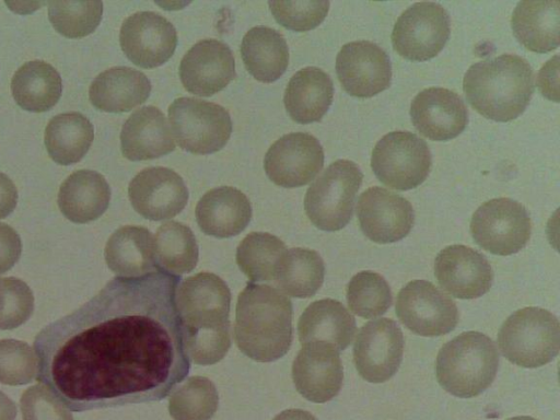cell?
<instances>
[{
    "label": "cell",
    "mask_w": 560,
    "mask_h": 420,
    "mask_svg": "<svg viewBox=\"0 0 560 420\" xmlns=\"http://www.w3.org/2000/svg\"><path fill=\"white\" fill-rule=\"evenodd\" d=\"M179 280L162 270L112 279L36 336V380L74 411L165 398L190 368Z\"/></svg>",
    "instance_id": "obj_1"
},
{
    "label": "cell",
    "mask_w": 560,
    "mask_h": 420,
    "mask_svg": "<svg viewBox=\"0 0 560 420\" xmlns=\"http://www.w3.org/2000/svg\"><path fill=\"white\" fill-rule=\"evenodd\" d=\"M292 304L280 290L249 282L236 303L234 338L250 359L270 362L283 357L292 342Z\"/></svg>",
    "instance_id": "obj_2"
},
{
    "label": "cell",
    "mask_w": 560,
    "mask_h": 420,
    "mask_svg": "<svg viewBox=\"0 0 560 420\" xmlns=\"http://www.w3.org/2000/svg\"><path fill=\"white\" fill-rule=\"evenodd\" d=\"M463 89L468 103L483 117L510 121L524 113L534 93V72L516 55H501L474 63Z\"/></svg>",
    "instance_id": "obj_3"
},
{
    "label": "cell",
    "mask_w": 560,
    "mask_h": 420,
    "mask_svg": "<svg viewBox=\"0 0 560 420\" xmlns=\"http://www.w3.org/2000/svg\"><path fill=\"white\" fill-rule=\"evenodd\" d=\"M498 368L499 353L493 341L479 331H466L441 348L435 375L450 394L470 398L492 384Z\"/></svg>",
    "instance_id": "obj_4"
},
{
    "label": "cell",
    "mask_w": 560,
    "mask_h": 420,
    "mask_svg": "<svg viewBox=\"0 0 560 420\" xmlns=\"http://www.w3.org/2000/svg\"><path fill=\"white\" fill-rule=\"evenodd\" d=\"M499 348L510 362L538 368L551 362L560 350V324L549 311L525 307L510 315L498 334Z\"/></svg>",
    "instance_id": "obj_5"
},
{
    "label": "cell",
    "mask_w": 560,
    "mask_h": 420,
    "mask_svg": "<svg viewBox=\"0 0 560 420\" xmlns=\"http://www.w3.org/2000/svg\"><path fill=\"white\" fill-rule=\"evenodd\" d=\"M363 174L349 160H337L308 187L304 209L310 221L324 231H338L352 218Z\"/></svg>",
    "instance_id": "obj_6"
},
{
    "label": "cell",
    "mask_w": 560,
    "mask_h": 420,
    "mask_svg": "<svg viewBox=\"0 0 560 420\" xmlns=\"http://www.w3.org/2000/svg\"><path fill=\"white\" fill-rule=\"evenodd\" d=\"M168 119L177 144L195 154H210L221 150L232 132L228 110L200 98L174 100L168 107Z\"/></svg>",
    "instance_id": "obj_7"
},
{
    "label": "cell",
    "mask_w": 560,
    "mask_h": 420,
    "mask_svg": "<svg viewBox=\"0 0 560 420\" xmlns=\"http://www.w3.org/2000/svg\"><path fill=\"white\" fill-rule=\"evenodd\" d=\"M431 163L427 142L409 131H393L382 137L371 158L377 179L397 190H409L422 184Z\"/></svg>",
    "instance_id": "obj_8"
},
{
    "label": "cell",
    "mask_w": 560,
    "mask_h": 420,
    "mask_svg": "<svg viewBox=\"0 0 560 420\" xmlns=\"http://www.w3.org/2000/svg\"><path fill=\"white\" fill-rule=\"evenodd\" d=\"M176 304L183 336L230 328L231 292L214 273L184 279L176 291Z\"/></svg>",
    "instance_id": "obj_9"
},
{
    "label": "cell",
    "mask_w": 560,
    "mask_h": 420,
    "mask_svg": "<svg viewBox=\"0 0 560 420\" xmlns=\"http://www.w3.org/2000/svg\"><path fill=\"white\" fill-rule=\"evenodd\" d=\"M474 241L494 255H512L529 241L532 222L525 207L506 197L482 203L470 221Z\"/></svg>",
    "instance_id": "obj_10"
},
{
    "label": "cell",
    "mask_w": 560,
    "mask_h": 420,
    "mask_svg": "<svg viewBox=\"0 0 560 420\" xmlns=\"http://www.w3.org/2000/svg\"><path fill=\"white\" fill-rule=\"evenodd\" d=\"M451 34L447 11L436 2L422 1L409 7L396 21L392 44L396 52L411 61L434 58Z\"/></svg>",
    "instance_id": "obj_11"
},
{
    "label": "cell",
    "mask_w": 560,
    "mask_h": 420,
    "mask_svg": "<svg viewBox=\"0 0 560 420\" xmlns=\"http://www.w3.org/2000/svg\"><path fill=\"white\" fill-rule=\"evenodd\" d=\"M396 315L411 332L424 337L448 334L459 320L454 301L425 280H412L398 292Z\"/></svg>",
    "instance_id": "obj_12"
},
{
    "label": "cell",
    "mask_w": 560,
    "mask_h": 420,
    "mask_svg": "<svg viewBox=\"0 0 560 420\" xmlns=\"http://www.w3.org/2000/svg\"><path fill=\"white\" fill-rule=\"evenodd\" d=\"M404 346L402 331L395 320L368 322L359 329L353 346L358 373L370 383L388 381L400 365Z\"/></svg>",
    "instance_id": "obj_13"
},
{
    "label": "cell",
    "mask_w": 560,
    "mask_h": 420,
    "mask_svg": "<svg viewBox=\"0 0 560 420\" xmlns=\"http://www.w3.org/2000/svg\"><path fill=\"white\" fill-rule=\"evenodd\" d=\"M324 165L319 141L306 132L282 136L268 149L264 167L275 184L292 188L312 182Z\"/></svg>",
    "instance_id": "obj_14"
},
{
    "label": "cell",
    "mask_w": 560,
    "mask_h": 420,
    "mask_svg": "<svg viewBox=\"0 0 560 420\" xmlns=\"http://www.w3.org/2000/svg\"><path fill=\"white\" fill-rule=\"evenodd\" d=\"M336 73L348 94L372 97L389 88L392 63L378 45L357 40L341 47L336 58Z\"/></svg>",
    "instance_id": "obj_15"
},
{
    "label": "cell",
    "mask_w": 560,
    "mask_h": 420,
    "mask_svg": "<svg viewBox=\"0 0 560 420\" xmlns=\"http://www.w3.org/2000/svg\"><path fill=\"white\" fill-rule=\"evenodd\" d=\"M119 43L127 58L141 68H155L166 62L177 46V33L164 16L140 11L121 24Z\"/></svg>",
    "instance_id": "obj_16"
},
{
    "label": "cell",
    "mask_w": 560,
    "mask_h": 420,
    "mask_svg": "<svg viewBox=\"0 0 560 420\" xmlns=\"http://www.w3.org/2000/svg\"><path fill=\"white\" fill-rule=\"evenodd\" d=\"M357 217L363 234L378 244L400 241L415 223L411 203L383 187H370L359 197Z\"/></svg>",
    "instance_id": "obj_17"
},
{
    "label": "cell",
    "mask_w": 560,
    "mask_h": 420,
    "mask_svg": "<svg viewBox=\"0 0 560 420\" xmlns=\"http://www.w3.org/2000/svg\"><path fill=\"white\" fill-rule=\"evenodd\" d=\"M128 196L140 215L161 221L174 218L185 208L188 189L173 170L153 166L142 170L131 179Z\"/></svg>",
    "instance_id": "obj_18"
},
{
    "label": "cell",
    "mask_w": 560,
    "mask_h": 420,
    "mask_svg": "<svg viewBox=\"0 0 560 420\" xmlns=\"http://www.w3.org/2000/svg\"><path fill=\"white\" fill-rule=\"evenodd\" d=\"M179 78L184 88L198 96H211L235 78L230 47L218 39L199 40L183 57Z\"/></svg>",
    "instance_id": "obj_19"
},
{
    "label": "cell",
    "mask_w": 560,
    "mask_h": 420,
    "mask_svg": "<svg viewBox=\"0 0 560 420\" xmlns=\"http://www.w3.org/2000/svg\"><path fill=\"white\" fill-rule=\"evenodd\" d=\"M440 285L457 299H477L492 284L493 271L487 258L470 247L457 244L443 248L434 260Z\"/></svg>",
    "instance_id": "obj_20"
},
{
    "label": "cell",
    "mask_w": 560,
    "mask_h": 420,
    "mask_svg": "<svg viewBox=\"0 0 560 420\" xmlns=\"http://www.w3.org/2000/svg\"><path fill=\"white\" fill-rule=\"evenodd\" d=\"M292 378L307 400L322 404L332 399L343 381L339 351L325 342L303 345L293 362Z\"/></svg>",
    "instance_id": "obj_21"
},
{
    "label": "cell",
    "mask_w": 560,
    "mask_h": 420,
    "mask_svg": "<svg viewBox=\"0 0 560 420\" xmlns=\"http://www.w3.org/2000/svg\"><path fill=\"white\" fill-rule=\"evenodd\" d=\"M410 117L415 128L434 141L457 137L468 124V110L458 94L435 86L416 95L410 105Z\"/></svg>",
    "instance_id": "obj_22"
},
{
    "label": "cell",
    "mask_w": 560,
    "mask_h": 420,
    "mask_svg": "<svg viewBox=\"0 0 560 420\" xmlns=\"http://www.w3.org/2000/svg\"><path fill=\"white\" fill-rule=\"evenodd\" d=\"M195 213L203 233L226 238L245 230L252 219V206L246 195L237 188L220 186L200 198Z\"/></svg>",
    "instance_id": "obj_23"
},
{
    "label": "cell",
    "mask_w": 560,
    "mask_h": 420,
    "mask_svg": "<svg viewBox=\"0 0 560 420\" xmlns=\"http://www.w3.org/2000/svg\"><path fill=\"white\" fill-rule=\"evenodd\" d=\"M120 148L130 161L156 159L174 151L175 142L164 114L154 106H143L125 121Z\"/></svg>",
    "instance_id": "obj_24"
},
{
    "label": "cell",
    "mask_w": 560,
    "mask_h": 420,
    "mask_svg": "<svg viewBox=\"0 0 560 420\" xmlns=\"http://www.w3.org/2000/svg\"><path fill=\"white\" fill-rule=\"evenodd\" d=\"M150 93L151 83L144 73L129 67H114L93 80L89 97L100 110L124 113L144 103Z\"/></svg>",
    "instance_id": "obj_25"
},
{
    "label": "cell",
    "mask_w": 560,
    "mask_h": 420,
    "mask_svg": "<svg viewBox=\"0 0 560 420\" xmlns=\"http://www.w3.org/2000/svg\"><path fill=\"white\" fill-rule=\"evenodd\" d=\"M357 330L353 315L339 302L323 299L311 303L298 323L302 345L325 342L338 351L345 350Z\"/></svg>",
    "instance_id": "obj_26"
},
{
    "label": "cell",
    "mask_w": 560,
    "mask_h": 420,
    "mask_svg": "<svg viewBox=\"0 0 560 420\" xmlns=\"http://www.w3.org/2000/svg\"><path fill=\"white\" fill-rule=\"evenodd\" d=\"M511 26L515 38L534 52H548L559 44L560 2L557 0H524L517 3Z\"/></svg>",
    "instance_id": "obj_27"
},
{
    "label": "cell",
    "mask_w": 560,
    "mask_h": 420,
    "mask_svg": "<svg viewBox=\"0 0 560 420\" xmlns=\"http://www.w3.org/2000/svg\"><path fill=\"white\" fill-rule=\"evenodd\" d=\"M110 200V188L100 173L79 170L68 176L60 186L58 206L72 222L86 223L100 218Z\"/></svg>",
    "instance_id": "obj_28"
},
{
    "label": "cell",
    "mask_w": 560,
    "mask_h": 420,
    "mask_svg": "<svg viewBox=\"0 0 560 420\" xmlns=\"http://www.w3.org/2000/svg\"><path fill=\"white\" fill-rule=\"evenodd\" d=\"M334 97L330 77L317 67H306L290 79L283 97L289 116L299 124L319 121Z\"/></svg>",
    "instance_id": "obj_29"
},
{
    "label": "cell",
    "mask_w": 560,
    "mask_h": 420,
    "mask_svg": "<svg viewBox=\"0 0 560 420\" xmlns=\"http://www.w3.org/2000/svg\"><path fill=\"white\" fill-rule=\"evenodd\" d=\"M105 260L118 277L136 278L159 270L153 235L144 226L125 225L116 230L106 243Z\"/></svg>",
    "instance_id": "obj_30"
},
{
    "label": "cell",
    "mask_w": 560,
    "mask_h": 420,
    "mask_svg": "<svg viewBox=\"0 0 560 420\" xmlns=\"http://www.w3.org/2000/svg\"><path fill=\"white\" fill-rule=\"evenodd\" d=\"M241 55L247 71L258 81L279 79L289 65V48L283 36L268 26L252 27L243 37Z\"/></svg>",
    "instance_id": "obj_31"
},
{
    "label": "cell",
    "mask_w": 560,
    "mask_h": 420,
    "mask_svg": "<svg viewBox=\"0 0 560 420\" xmlns=\"http://www.w3.org/2000/svg\"><path fill=\"white\" fill-rule=\"evenodd\" d=\"M11 91L21 108L42 113L49 110L59 101L62 81L51 65L32 60L16 70L11 80Z\"/></svg>",
    "instance_id": "obj_32"
},
{
    "label": "cell",
    "mask_w": 560,
    "mask_h": 420,
    "mask_svg": "<svg viewBox=\"0 0 560 420\" xmlns=\"http://www.w3.org/2000/svg\"><path fill=\"white\" fill-rule=\"evenodd\" d=\"M94 139L92 122L81 113L67 112L52 117L45 129V147L58 164L79 162Z\"/></svg>",
    "instance_id": "obj_33"
},
{
    "label": "cell",
    "mask_w": 560,
    "mask_h": 420,
    "mask_svg": "<svg viewBox=\"0 0 560 420\" xmlns=\"http://www.w3.org/2000/svg\"><path fill=\"white\" fill-rule=\"evenodd\" d=\"M325 265L319 254L307 248H290L282 256L275 281L282 293L310 298L322 287Z\"/></svg>",
    "instance_id": "obj_34"
},
{
    "label": "cell",
    "mask_w": 560,
    "mask_h": 420,
    "mask_svg": "<svg viewBox=\"0 0 560 420\" xmlns=\"http://www.w3.org/2000/svg\"><path fill=\"white\" fill-rule=\"evenodd\" d=\"M154 260L159 270L182 275L194 270L198 261V245L192 231L185 224L170 221L159 226L153 236Z\"/></svg>",
    "instance_id": "obj_35"
},
{
    "label": "cell",
    "mask_w": 560,
    "mask_h": 420,
    "mask_svg": "<svg viewBox=\"0 0 560 420\" xmlns=\"http://www.w3.org/2000/svg\"><path fill=\"white\" fill-rule=\"evenodd\" d=\"M287 247L267 232H252L236 248V262L250 282H272Z\"/></svg>",
    "instance_id": "obj_36"
},
{
    "label": "cell",
    "mask_w": 560,
    "mask_h": 420,
    "mask_svg": "<svg viewBox=\"0 0 560 420\" xmlns=\"http://www.w3.org/2000/svg\"><path fill=\"white\" fill-rule=\"evenodd\" d=\"M218 404L214 384L206 377L191 376L171 395L168 411L174 420H210Z\"/></svg>",
    "instance_id": "obj_37"
},
{
    "label": "cell",
    "mask_w": 560,
    "mask_h": 420,
    "mask_svg": "<svg viewBox=\"0 0 560 420\" xmlns=\"http://www.w3.org/2000/svg\"><path fill=\"white\" fill-rule=\"evenodd\" d=\"M349 308L363 318H375L387 312L393 302L387 281L377 272L364 270L347 285Z\"/></svg>",
    "instance_id": "obj_38"
},
{
    "label": "cell",
    "mask_w": 560,
    "mask_h": 420,
    "mask_svg": "<svg viewBox=\"0 0 560 420\" xmlns=\"http://www.w3.org/2000/svg\"><path fill=\"white\" fill-rule=\"evenodd\" d=\"M48 18L54 28L70 38L84 37L95 31L103 14L102 1H50Z\"/></svg>",
    "instance_id": "obj_39"
},
{
    "label": "cell",
    "mask_w": 560,
    "mask_h": 420,
    "mask_svg": "<svg viewBox=\"0 0 560 420\" xmlns=\"http://www.w3.org/2000/svg\"><path fill=\"white\" fill-rule=\"evenodd\" d=\"M37 357L27 343L14 339L0 340V383L23 385L37 376Z\"/></svg>",
    "instance_id": "obj_40"
},
{
    "label": "cell",
    "mask_w": 560,
    "mask_h": 420,
    "mask_svg": "<svg viewBox=\"0 0 560 420\" xmlns=\"http://www.w3.org/2000/svg\"><path fill=\"white\" fill-rule=\"evenodd\" d=\"M276 21L288 30L305 32L318 26L329 9L327 0L269 1Z\"/></svg>",
    "instance_id": "obj_41"
},
{
    "label": "cell",
    "mask_w": 560,
    "mask_h": 420,
    "mask_svg": "<svg viewBox=\"0 0 560 420\" xmlns=\"http://www.w3.org/2000/svg\"><path fill=\"white\" fill-rule=\"evenodd\" d=\"M34 296L30 287L14 277L0 278V329H13L32 315Z\"/></svg>",
    "instance_id": "obj_42"
},
{
    "label": "cell",
    "mask_w": 560,
    "mask_h": 420,
    "mask_svg": "<svg viewBox=\"0 0 560 420\" xmlns=\"http://www.w3.org/2000/svg\"><path fill=\"white\" fill-rule=\"evenodd\" d=\"M21 411L23 420H73L70 409L44 384L23 393Z\"/></svg>",
    "instance_id": "obj_43"
},
{
    "label": "cell",
    "mask_w": 560,
    "mask_h": 420,
    "mask_svg": "<svg viewBox=\"0 0 560 420\" xmlns=\"http://www.w3.org/2000/svg\"><path fill=\"white\" fill-rule=\"evenodd\" d=\"M22 242L19 234L7 223L0 222V275L19 260Z\"/></svg>",
    "instance_id": "obj_44"
},
{
    "label": "cell",
    "mask_w": 560,
    "mask_h": 420,
    "mask_svg": "<svg viewBox=\"0 0 560 420\" xmlns=\"http://www.w3.org/2000/svg\"><path fill=\"white\" fill-rule=\"evenodd\" d=\"M18 202V190L13 182L0 172V219L9 215Z\"/></svg>",
    "instance_id": "obj_45"
},
{
    "label": "cell",
    "mask_w": 560,
    "mask_h": 420,
    "mask_svg": "<svg viewBox=\"0 0 560 420\" xmlns=\"http://www.w3.org/2000/svg\"><path fill=\"white\" fill-rule=\"evenodd\" d=\"M16 406L12 399L0 392V420H15Z\"/></svg>",
    "instance_id": "obj_46"
},
{
    "label": "cell",
    "mask_w": 560,
    "mask_h": 420,
    "mask_svg": "<svg viewBox=\"0 0 560 420\" xmlns=\"http://www.w3.org/2000/svg\"><path fill=\"white\" fill-rule=\"evenodd\" d=\"M273 420H317L312 413L302 409H288L277 415Z\"/></svg>",
    "instance_id": "obj_47"
},
{
    "label": "cell",
    "mask_w": 560,
    "mask_h": 420,
    "mask_svg": "<svg viewBox=\"0 0 560 420\" xmlns=\"http://www.w3.org/2000/svg\"><path fill=\"white\" fill-rule=\"evenodd\" d=\"M508 420H537V419L529 417V416H517V417L510 418Z\"/></svg>",
    "instance_id": "obj_48"
}]
</instances>
